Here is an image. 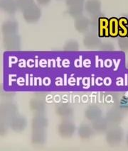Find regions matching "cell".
Returning a JSON list of instances; mask_svg holds the SVG:
<instances>
[{"mask_svg": "<svg viewBox=\"0 0 128 151\" xmlns=\"http://www.w3.org/2000/svg\"><path fill=\"white\" fill-rule=\"evenodd\" d=\"M124 138V131L118 125L110 126L106 132L107 143L110 146H116L120 144Z\"/></svg>", "mask_w": 128, "mask_h": 151, "instance_id": "6da1fadb", "label": "cell"}, {"mask_svg": "<svg viewBox=\"0 0 128 151\" xmlns=\"http://www.w3.org/2000/svg\"><path fill=\"white\" fill-rule=\"evenodd\" d=\"M18 106L14 103L11 101H7L1 104L0 107V113H1V119L9 121L18 114Z\"/></svg>", "mask_w": 128, "mask_h": 151, "instance_id": "7a4b0ae2", "label": "cell"}, {"mask_svg": "<svg viewBox=\"0 0 128 151\" xmlns=\"http://www.w3.org/2000/svg\"><path fill=\"white\" fill-rule=\"evenodd\" d=\"M76 131V126L72 121L65 119L58 126V132L60 136L64 138H71Z\"/></svg>", "mask_w": 128, "mask_h": 151, "instance_id": "3957f363", "label": "cell"}, {"mask_svg": "<svg viewBox=\"0 0 128 151\" xmlns=\"http://www.w3.org/2000/svg\"><path fill=\"white\" fill-rule=\"evenodd\" d=\"M21 38L19 35L13 34L4 36L3 38V45L8 51H17L21 49Z\"/></svg>", "mask_w": 128, "mask_h": 151, "instance_id": "277c9868", "label": "cell"}, {"mask_svg": "<svg viewBox=\"0 0 128 151\" xmlns=\"http://www.w3.org/2000/svg\"><path fill=\"white\" fill-rule=\"evenodd\" d=\"M23 18L27 23L34 24L37 22L41 17V10L36 4L32 5L22 12Z\"/></svg>", "mask_w": 128, "mask_h": 151, "instance_id": "5b68a950", "label": "cell"}, {"mask_svg": "<svg viewBox=\"0 0 128 151\" xmlns=\"http://www.w3.org/2000/svg\"><path fill=\"white\" fill-rule=\"evenodd\" d=\"M9 126L14 132L21 133L27 128V120L23 116L17 114L9 121Z\"/></svg>", "mask_w": 128, "mask_h": 151, "instance_id": "8992f818", "label": "cell"}, {"mask_svg": "<svg viewBox=\"0 0 128 151\" xmlns=\"http://www.w3.org/2000/svg\"><path fill=\"white\" fill-rule=\"evenodd\" d=\"M102 43L101 38L97 33L90 31L85 35L83 38V45L88 49L98 48Z\"/></svg>", "mask_w": 128, "mask_h": 151, "instance_id": "52a82bcc", "label": "cell"}, {"mask_svg": "<svg viewBox=\"0 0 128 151\" xmlns=\"http://www.w3.org/2000/svg\"><path fill=\"white\" fill-rule=\"evenodd\" d=\"M124 118V114L120 110L117 109H111L107 112L106 119L109 123L110 126L119 125L122 122Z\"/></svg>", "mask_w": 128, "mask_h": 151, "instance_id": "ba28073f", "label": "cell"}, {"mask_svg": "<svg viewBox=\"0 0 128 151\" xmlns=\"http://www.w3.org/2000/svg\"><path fill=\"white\" fill-rule=\"evenodd\" d=\"M31 140L34 145H44L47 140L46 129H32Z\"/></svg>", "mask_w": 128, "mask_h": 151, "instance_id": "9c48e42d", "label": "cell"}, {"mask_svg": "<svg viewBox=\"0 0 128 151\" xmlns=\"http://www.w3.org/2000/svg\"><path fill=\"white\" fill-rule=\"evenodd\" d=\"M56 114L64 119H70L74 113V110L69 104L61 103L58 104L55 109Z\"/></svg>", "mask_w": 128, "mask_h": 151, "instance_id": "30bf717a", "label": "cell"}, {"mask_svg": "<svg viewBox=\"0 0 128 151\" xmlns=\"http://www.w3.org/2000/svg\"><path fill=\"white\" fill-rule=\"evenodd\" d=\"M48 120L44 114H36L31 121L32 129H46Z\"/></svg>", "mask_w": 128, "mask_h": 151, "instance_id": "8fae6325", "label": "cell"}, {"mask_svg": "<svg viewBox=\"0 0 128 151\" xmlns=\"http://www.w3.org/2000/svg\"><path fill=\"white\" fill-rule=\"evenodd\" d=\"M85 12L90 16L97 15L101 13V2L100 0H87L84 5Z\"/></svg>", "mask_w": 128, "mask_h": 151, "instance_id": "7c38bea8", "label": "cell"}, {"mask_svg": "<svg viewBox=\"0 0 128 151\" xmlns=\"http://www.w3.org/2000/svg\"><path fill=\"white\" fill-rule=\"evenodd\" d=\"M91 122H92L91 126L93 127L95 132L98 133H106L110 126L106 117L104 118V117L101 116Z\"/></svg>", "mask_w": 128, "mask_h": 151, "instance_id": "4fadbf2b", "label": "cell"}, {"mask_svg": "<svg viewBox=\"0 0 128 151\" xmlns=\"http://www.w3.org/2000/svg\"><path fill=\"white\" fill-rule=\"evenodd\" d=\"M1 30L4 36L17 34L19 30V24L15 20L6 21L1 25Z\"/></svg>", "mask_w": 128, "mask_h": 151, "instance_id": "5bb4252c", "label": "cell"}, {"mask_svg": "<svg viewBox=\"0 0 128 151\" xmlns=\"http://www.w3.org/2000/svg\"><path fill=\"white\" fill-rule=\"evenodd\" d=\"M74 27L75 30L79 33H83L87 32L90 29V19L85 16H80L75 19Z\"/></svg>", "mask_w": 128, "mask_h": 151, "instance_id": "9a60e30c", "label": "cell"}, {"mask_svg": "<svg viewBox=\"0 0 128 151\" xmlns=\"http://www.w3.org/2000/svg\"><path fill=\"white\" fill-rule=\"evenodd\" d=\"M29 107L36 114H44L46 109L45 101L39 97L31 99L29 101Z\"/></svg>", "mask_w": 128, "mask_h": 151, "instance_id": "2e32d148", "label": "cell"}, {"mask_svg": "<svg viewBox=\"0 0 128 151\" xmlns=\"http://www.w3.org/2000/svg\"><path fill=\"white\" fill-rule=\"evenodd\" d=\"M103 115V111L98 106L96 105H90L88 106L85 110V116L88 120L93 122Z\"/></svg>", "mask_w": 128, "mask_h": 151, "instance_id": "e0dca14e", "label": "cell"}, {"mask_svg": "<svg viewBox=\"0 0 128 151\" xmlns=\"http://www.w3.org/2000/svg\"><path fill=\"white\" fill-rule=\"evenodd\" d=\"M97 34L99 37H108L109 34V20L102 16L99 19L97 28Z\"/></svg>", "mask_w": 128, "mask_h": 151, "instance_id": "ac0fdd59", "label": "cell"}, {"mask_svg": "<svg viewBox=\"0 0 128 151\" xmlns=\"http://www.w3.org/2000/svg\"><path fill=\"white\" fill-rule=\"evenodd\" d=\"M0 7L5 13L9 15H13L18 9L16 0H1Z\"/></svg>", "mask_w": 128, "mask_h": 151, "instance_id": "d6986e66", "label": "cell"}, {"mask_svg": "<svg viewBox=\"0 0 128 151\" xmlns=\"http://www.w3.org/2000/svg\"><path fill=\"white\" fill-rule=\"evenodd\" d=\"M94 130L91 125L88 124H81L78 129V134L81 139H89L94 135Z\"/></svg>", "mask_w": 128, "mask_h": 151, "instance_id": "ffe728a7", "label": "cell"}, {"mask_svg": "<svg viewBox=\"0 0 128 151\" xmlns=\"http://www.w3.org/2000/svg\"><path fill=\"white\" fill-rule=\"evenodd\" d=\"M84 10L83 4H75L68 6L67 13L73 18L76 19L83 15Z\"/></svg>", "mask_w": 128, "mask_h": 151, "instance_id": "44dd1931", "label": "cell"}, {"mask_svg": "<svg viewBox=\"0 0 128 151\" xmlns=\"http://www.w3.org/2000/svg\"><path fill=\"white\" fill-rule=\"evenodd\" d=\"M119 33L118 19L115 17L109 19V34L111 37H116Z\"/></svg>", "mask_w": 128, "mask_h": 151, "instance_id": "7402d4cb", "label": "cell"}, {"mask_svg": "<svg viewBox=\"0 0 128 151\" xmlns=\"http://www.w3.org/2000/svg\"><path fill=\"white\" fill-rule=\"evenodd\" d=\"M119 23V33L120 37L127 36L128 19L126 18H120L118 20Z\"/></svg>", "mask_w": 128, "mask_h": 151, "instance_id": "603a6c76", "label": "cell"}, {"mask_svg": "<svg viewBox=\"0 0 128 151\" xmlns=\"http://www.w3.org/2000/svg\"><path fill=\"white\" fill-rule=\"evenodd\" d=\"M16 1H17L18 9L22 12L35 4L34 0H16Z\"/></svg>", "mask_w": 128, "mask_h": 151, "instance_id": "cb8c5ba5", "label": "cell"}, {"mask_svg": "<svg viewBox=\"0 0 128 151\" xmlns=\"http://www.w3.org/2000/svg\"><path fill=\"white\" fill-rule=\"evenodd\" d=\"M63 49L65 51H78L79 50V44L74 40H71L65 43Z\"/></svg>", "mask_w": 128, "mask_h": 151, "instance_id": "d4e9b609", "label": "cell"}, {"mask_svg": "<svg viewBox=\"0 0 128 151\" xmlns=\"http://www.w3.org/2000/svg\"><path fill=\"white\" fill-rule=\"evenodd\" d=\"M98 49L103 52H113L115 50V46L110 42H102Z\"/></svg>", "mask_w": 128, "mask_h": 151, "instance_id": "484cf974", "label": "cell"}, {"mask_svg": "<svg viewBox=\"0 0 128 151\" xmlns=\"http://www.w3.org/2000/svg\"><path fill=\"white\" fill-rule=\"evenodd\" d=\"M117 43L120 50L128 52V36L120 37L118 39Z\"/></svg>", "mask_w": 128, "mask_h": 151, "instance_id": "4316f807", "label": "cell"}, {"mask_svg": "<svg viewBox=\"0 0 128 151\" xmlns=\"http://www.w3.org/2000/svg\"><path fill=\"white\" fill-rule=\"evenodd\" d=\"M85 0H66V4L67 6H71L75 4H83Z\"/></svg>", "mask_w": 128, "mask_h": 151, "instance_id": "83f0119b", "label": "cell"}, {"mask_svg": "<svg viewBox=\"0 0 128 151\" xmlns=\"http://www.w3.org/2000/svg\"><path fill=\"white\" fill-rule=\"evenodd\" d=\"M37 1V3L39 5H41V6H46V5L48 4L49 3L51 2V0H36Z\"/></svg>", "mask_w": 128, "mask_h": 151, "instance_id": "f1b7e54d", "label": "cell"}, {"mask_svg": "<svg viewBox=\"0 0 128 151\" xmlns=\"http://www.w3.org/2000/svg\"><path fill=\"white\" fill-rule=\"evenodd\" d=\"M125 140H126V143H127V144L128 145V133L127 134V136H126V139H125Z\"/></svg>", "mask_w": 128, "mask_h": 151, "instance_id": "f546056e", "label": "cell"}, {"mask_svg": "<svg viewBox=\"0 0 128 151\" xmlns=\"http://www.w3.org/2000/svg\"><path fill=\"white\" fill-rule=\"evenodd\" d=\"M126 68H128V62H127V63H126Z\"/></svg>", "mask_w": 128, "mask_h": 151, "instance_id": "4dcf8cb0", "label": "cell"}, {"mask_svg": "<svg viewBox=\"0 0 128 151\" xmlns=\"http://www.w3.org/2000/svg\"><path fill=\"white\" fill-rule=\"evenodd\" d=\"M127 36H128V28H127Z\"/></svg>", "mask_w": 128, "mask_h": 151, "instance_id": "1f68e13d", "label": "cell"}]
</instances>
